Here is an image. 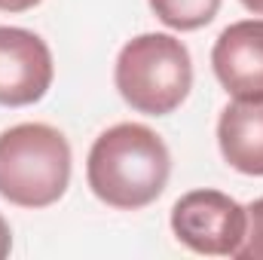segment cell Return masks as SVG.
Instances as JSON below:
<instances>
[{"mask_svg": "<svg viewBox=\"0 0 263 260\" xmlns=\"http://www.w3.org/2000/svg\"><path fill=\"white\" fill-rule=\"evenodd\" d=\"M172 175L165 141L141 123H117L101 132L86 159L89 190L104 205L138 211L156 202Z\"/></svg>", "mask_w": 263, "mask_h": 260, "instance_id": "cell-1", "label": "cell"}, {"mask_svg": "<svg viewBox=\"0 0 263 260\" xmlns=\"http://www.w3.org/2000/svg\"><path fill=\"white\" fill-rule=\"evenodd\" d=\"M70 184V144L46 123L0 132V196L18 208H49Z\"/></svg>", "mask_w": 263, "mask_h": 260, "instance_id": "cell-2", "label": "cell"}, {"mask_svg": "<svg viewBox=\"0 0 263 260\" xmlns=\"http://www.w3.org/2000/svg\"><path fill=\"white\" fill-rule=\"evenodd\" d=\"M114 83L132 110L147 117L175 114L193 89L190 49L172 34H141L120 49Z\"/></svg>", "mask_w": 263, "mask_h": 260, "instance_id": "cell-3", "label": "cell"}, {"mask_svg": "<svg viewBox=\"0 0 263 260\" xmlns=\"http://www.w3.org/2000/svg\"><path fill=\"white\" fill-rule=\"evenodd\" d=\"M248 211L220 190H190L172 208V233L181 245L208 257H236Z\"/></svg>", "mask_w": 263, "mask_h": 260, "instance_id": "cell-4", "label": "cell"}, {"mask_svg": "<svg viewBox=\"0 0 263 260\" xmlns=\"http://www.w3.org/2000/svg\"><path fill=\"white\" fill-rule=\"evenodd\" d=\"M55 77L52 52L43 37L28 28L0 25V104L28 107L37 104Z\"/></svg>", "mask_w": 263, "mask_h": 260, "instance_id": "cell-5", "label": "cell"}, {"mask_svg": "<svg viewBox=\"0 0 263 260\" xmlns=\"http://www.w3.org/2000/svg\"><path fill=\"white\" fill-rule=\"evenodd\" d=\"M211 67L227 95L263 98V18L223 28L211 49Z\"/></svg>", "mask_w": 263, "mask_h": 260, "instance_id": "cell-6", "label": "cell"}, {"mask_svg": "<svg viewBox=\"0 0 263 260\" xmlns=\"http://www.w3.org/2000/svg\"><path fill=\"white\" fill-rule=\"evenodd\" d=\"M217 147L227 165L263 178V98H236L220 110Z\"/></svg>", "mask_w": 263, "mask_h": 260, "instance_id": "cell-7", "label": "cell"}, {"mask_svg": "<svg viewBox=\"0 0 263 260\" xmlns=\"http://www.w3.org/2000/svg\"><path fill=\"white\" fill-rule=\"evenodd\" d=\"M150 9L172 31H199L214 22L220 0H150Z\"/></svg>", "mask_w": 263, "mask_h": 260, "instance_id": "cell-8", "label": "cell"}, {"mask_svg": "<svg viewBox=\"0 0 263 260\" xmlns=\"http://www.w3.org/2000/svg\"><path fill=\"white\" fill-rule=\"evenodd\" d=\"M248 227H245V239L236 251L239 260H263V196L254 199L248 208Z\"/></svg>", "mask_w": 263, "mask_h": 260, "instance_id": "cell-9", "label": "cell"}, {"mask_svg": "<svg viewBox=\"0 0 263 260\" xmlns=\"http://www.w3.org/2000/svg\"><path fill=\"white\" fill-rule=\"evenodd\" d=\"M43 0H0V12H28Z\"/></svg>", "mask_w": 263, "mask_h": 260, "instance_id": "cell-10", "label": "cell"}, {"mask_svg": "<svg viewBox=\"0 0 263 260\" xmlns=\"http://www.w3.org/2000/svg\"><path fill=\"white\" fill-rule=\"evenodd\" d=\"M9 251H12V233H9V224H6V217L0 214V260L9 257Z\"/></svg>", "mask_w": 263, "mask_h": 260, "instance_id": "cell-11", "label": "cell"}, {"mask_svg": "<svg viewBox=\"0 0 263 260\" xmlns=\"http://www.w3.org/2000/svg\"><path fill=\"white\" fill-rule=\"evenodd\" d=\"M245 9H251L254 15H263V0H239Z\"/></svg>", "mask_w": 263, "mask_h": 260, "instance_id": "cell-12", "label": "cell"}]
</instances>
